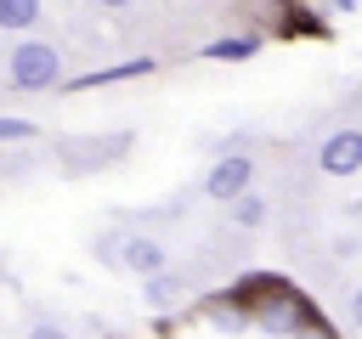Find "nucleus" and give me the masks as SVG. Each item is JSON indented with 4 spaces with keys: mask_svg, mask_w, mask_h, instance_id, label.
<instances>
[{
    "mask_svg": "<svg viewBox=\"0 0 362 339\" xmlns=\"http://www.w3.org/2000/svg\"><path fill=\"white\" fill-rule=\"evenodd\" d=\"M322 175H362V130H328L317 147Z\"/></svg>",
    "mask_w": 362,
    "mask_h": 339,
    "instance_id": "5",
    "label": "nucleus"
},
{
    "mask_svg": "<svg viewBox=\"0 0 362 339\" xmlns=\"http://www.w3.org/2000/svg\"><path fill=\"white\" fill-rule=\"evenodd\" d=\"M300 339H339V333H334V328H328V322H311V328H305V333H300Z\"/></svg>",
    "mask_w": 362,
    "mask_h": 339,
    "instance_id": "14",
    "label": "nucleus"
},
{
    "mask_svg": "<svg viewBox=\"0 0 362 339\" xmlns=\"http://www.w3.org/2000/svg\"><path fill=\"white\" fill-rule=\"evenodd\" d=\"M40 17H45L40 0H0V28H6V34H34Z\"/></svg>",
    "mask_w": 362,
    "mask_h": 339,
    "instance_id": "8",
    "label": "nucleus"
},
{
    "mask_svg": "<svg viewBox=\"0 0 362 339\" xmlns=\"http://www.w3.org/2000/svg\"><path fill=\"white\" fill-rule=\"evenodd\" d=\"M119 271H136L141 282H153V277H164V266H170V254H164V243L158 237H147V232H124L119 237Z\"/></svg>",
    "mask_w": 362,
    "mask_h": 339,
    "instance_id": "4",
    "label": "nucleus"
},
{
    "mask_svg": "<svg viewBox=\"0 0 362 339\" xmlns=\"http://www.w3.org/2000/svg\"><path fill=\"white\" fill-rule=\"evenodd\" d=\"M34 136H40V124H34V119H23V113H0V147L34 141Z\"/></svg>",
    "mask_w": 362,
    "mask_h": 339,
    "instance_id": "11",
    "label": "nucleus"
},
{
    "mask_svg": "<svg viewBox=\"0 0 362 339\" xmlns=\"http://www.w3.org/2000/svg\"><path fill=\"white\" fill-rule=\"evenodd\" d=\"M6 79L11 90H62V51L51 40H17L6 56Z\"/></svg>",
    "mask_w": 362,
    "mask_h": 339,
    "instance_id": "2",
    "label": "nucleus"
},
{
    "mask_svg": "<svg viewBox=\"0 0 362 339\" xmlns=\"http://www.w3.org/2000/svg\"><path fill=\"white\" fill-rule=\"evenodd\" d=\"M141 73H153V56H124V62H113V68H90V73H79V79H62V90H90V85L141 79Z\"/></svg>",
    "mask_w": 362,
    "mask_h": 339,
    "instance_id": "7",
    "label": "nucleus"
},
{
    "mask_svg": "<svg viewBox=\"0 0 362 339\" xmlns=\"http://www.w3.org/2000/svg\"><path fill=\"white\" fill-rule=\"evenodd\" d=\"M255 192V158L249 153H221L215 164H209V175H204V198H215V203H238V198H249Z\"/></svg>",
    "mask_w": 362,
    "mask_h": 339,
    "instance_id": "3",
    "label": "nucleus"
},
{
    "mask_svg": "<svg viewBox=\"0 0 362 339\" xmlns=\"http://www.w3.org/2000/svg\"><path fill=\"white\" fill-rule=\"evenodd\" d=\"M260 45H266V34L243 28V34H221V40H204V45H198V56H204V62H249V56H260Z\"/></svg>",
    "mask_w": 362,
    "mask_h": 339,
    "instance_id": "6",
    "label": "nucleus"
},
{
    "mask_svg": "<svg viewBox=\"0 0 362 339\" xmlns=\"http://www.w3.org/2000/svg\"><path fill=\"white\" fill-rule=\"evenodd\" d=\"M147 305H153V311L181 305V277H170V271H164V277H153V282H147Z\"/></svg>",
    "mask_w": 362,
    "mask_h": 339,
    "instance_id": "10",
    "label": "nucleus"
},
{
    "mask_svg": "<svg viewBox=\"0 0 362 339\" xmlns=\"http://www.w3.org/2000/svg\"><path fill=\"white\" fill-rule=\"evenodd\" d=\"M221 299L232 311H243L249 328L266 333V339H300L311 322H322V311L311 305V294L294 288L283 271H243L232 288H221Z\"/></svg>",
    "mask_w": 362,
    "mask_h": 339,
    "instance_id": "1",
    "label": "nucleus"
},
{
    "mask_svg": "<svg viewBox=\"0 0 362 339\" xmlns=\"http://www.w3.org/2000/svg\"><path fill=\"white\" fill-rule=\"evenodd\" d=\"M283 34H317V40H322V11L288 6V11H283Z\"/></svg>",
    "mask_w": 362,
    "mask_h": 339,
    "instance_id": "9",
    "label": "nucleus"
},
{
    "mask_svg": "<svg viewBox=\"0 0 362 339\" xmlns=\"http://www.w3.org/2000/svg\"><path fill=\"white\" fill-rule=\"evenodd\" d=\"M232 220H238L243 232H255V226L266 220V198H260V192H249V198H238V203H232Z\"/></svg>",
    "mask_w": 362,
    "mask_h": 339,
    "instance_id": "12",
    "label": "nucleus"
},
{
    "mask_svg": "<svg viewBox=\"0 0 362 339\" xmlns=\"http://www.w3.org/2000/svg\"><path fill=\"white\" fill-rule=\"evenodd\" d=\"M345 311H351V322L362 328V288H351V305H345Z\"/></svg>",
    "mask_w": 362,
    "mask_h": 339,
    "instance_id": "15",
    "label": "nucleus"
},
{
    "mask_svg": "<svg viewBox=\"0 0 362 339\" xmlns=\"http://www.w3.org/2000/svg\"><path fill=\"white\" fill-rule=\"evenodd\" d=\"M28 339H68V328H62V322H34Z\"/></svg>",
    "mask_w": 362,
    "mask_h": 339,
    "instance_id": "13",
    "label": "nucleus"
}]
</instances>
